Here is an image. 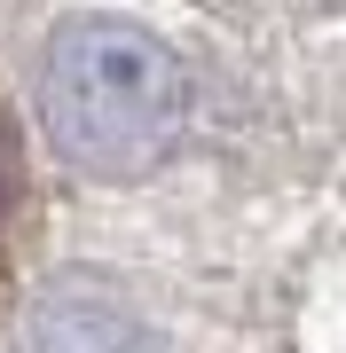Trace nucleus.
<instances>
[{"instance_id":"nucleus-1","label":"nucleus","mask_w":346,"mask_h":353,"mask_svg":"<svg viewBox=\"0 0 346 353\" xmlns=\"http://www.w3.org/2000/svg\"><path fill=\"white\" fill-rule=\"evenodd\" d=\"M39 126L79 173H150L189 126V71L142 24L71 16L39 63Z\"/></svg>"},{"instance_id":"nucleus-2","label":"nucleus","mask_w":346,"mask_h":353,"mask_svg":"<svg viewBox=\"0 0 346 353\" xmlns=\"http://www.w3.org/2000/svg\"><path fill=\"white\" fill-rule=\"evenodd\" d=\"M24 338H32V353H150L142 330L110 299H95V290H55L24 322Z\"/></svg>"},{"instance_id":"nucleus-3","label":"nucleus","mask_w":346,"mask_h":353,"mask_svg":"<svg viewBox=\"0 0 346 353\" xmlns=\"http://www.w3.org/2000/svg\"><path fill=\"white\" fill-rule=\"evenodd\" d=\"M8 196H16V165H8V126H0V212H8Z\"/></svg>"}]
</instances>
